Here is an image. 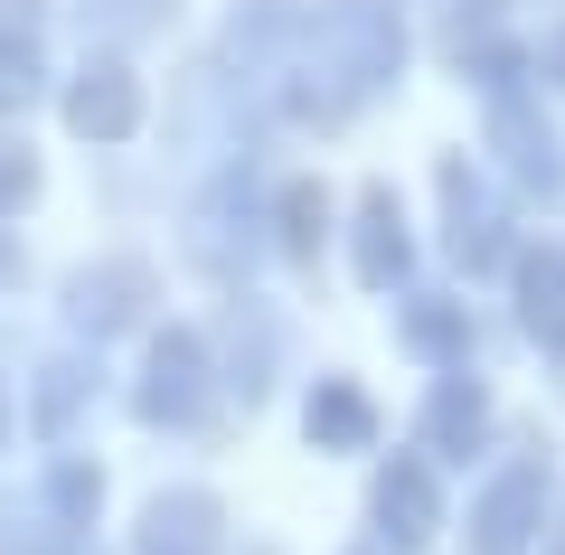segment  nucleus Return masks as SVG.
<instances>
[{"label": "nucleus", "instance_id": "11", "mask_svg": "<svg viewBox=\"0 0 565 555\" xmlns=\"http://www.w3.org/2000/svg\"><path fill=\"white\" fill-rule=\"evenodd\" d=\"M161 555H199V509H180V527L161 517Z\"/></svg>", "mask_w": 565, "mask_h": 555}, {"label": "nucleus", "instance_id": "2", "mask_svg": "<svg viewBox=\"0 0 565 555\" xmlns=\"http://www.w3.org/2000/svg\"><path fill=\"white\" fill-rule=\"evenodd\" d=\"M546 527V471H500L481 490V509H471V555H519L527 536Z\"/></svg>", "mask_w": 565, "mask_h": 555}, {"label": "nucleus", "instance_id": "9", "mask_svg": "<svg viewBox=\"0 0 565 555\" xmlns=\"http://www.w3.org/2000/svg\"><path fill=\"white\" fill-rule=\"evenodd\" d=\"M311 434H321V442H340V452H359V442H367V405L349 396V386H330V396L311 405Z\"/></svg>", "mask_w": 565, "mask_h": 555}, {"label": "nucleus", "instance_id": "1", "mask_svg": "<svg viewBox=\"0 0 565 555\" xmlns=\"http://www.w3.org/2000/svg\"><path fill=\"white\" fill-rule=\"evenodd\" d=\"M330 47H340V95H377L396 76V20L377 0H330Z\"/></svg>", "mask_w": 565, "mask_h": 555}, {"label": "nucleus", "instance_id": "10", "mask_svg": "<svg viewBox=\"0 0 565 555\" xmlns=\"http://www.w3.org/2000/svg\"><path fill=\"white\" fill-rule=\"evenodd\" d=\"M405 330H415L424 349H462V311H452V301H415V320H405Z\"/></svg>", "mask_w": 565, "mask_h": 555}, {"label": "nucleus", "instance_id": "5", "mask_svg": "<svg viewBox=\"0 0 565 555\" xmlns=\"http://www.w3.org/2000/svg\"><path fill=\"white\" fill-rule=\"evenodd\" d=\"M490 141L509 151V170H519L527 189H546V179H556V141H546V122L527 114L519 85H509V95H490Z\"/></svg>", "mask_w": 565, "mask_h": 555}, {"label": "nucleus", "instance_id": "12", "mask_svg": "<svg viewBox=\"0 0 565 555\" xmlns=\"http://www.w3.org/2000/svg\"><path fill=\"white\" fill-rule=\"evenodd\" d=\"M537 66H546V76H556V85H565V29H556V39H546V57H537Z\"/></svg>", "mask_w": 565, "mask_h": 555}, {"label": "nucleus", "instance_id": "7", "mask_svg": "<svg viewBox=\"0 0 565 555\" xmlns=\"http://www.w3.org/2000/svg\"><path fill=\"white\" fill-rule=\"evenodd\" d=\"M377 527L396 536V546H424V536H434V480H424V461H396V471L377 480Z\"/></svg>", "mask_w": 565, "mask_h": 555}, {"label": "nucleus", "instance_id": "6", "mask_svg": "<svg viewBox=\"0 0 565 555\" xmlns=\"http://www.w3.org/2000/svg\"><path fill=\"white\" fill-rule=\"evenodd\" d=\"M424 434H434V452H444V461H471V452H481V434H490L481 386H471V377H444V386H434V415H424Z\"/></svg>", "mask_w": 565, "mask_h": 555}, {"label": "nucleus", "instance_id": "3", "mask_svg": "<svg viewBox=\"0 0 565 555\" xmlns=\"http://www.w3.org/2000/svg\"><path fill=\"white\" fill-rule=\"evenodd\" d=\"M444 207H452V255H462L471 274L509 255V226H500V189H490V179H471V170H444Z\"/></svg>", "mask_w": 565, "mask_h": 555}, {"label": "nucleus", "instance_id": "8", "mask_svg": "<svg viewBox=\"0 0 565 555\" xmlns=\"http://www.w3.org/2000/svg\"><path fill=\"white\" fill-rule=\"evenodd\" d=\"M359 274H367V282H396V274H405V217H396V199H367V226H359Z\"/></svg>", "mask_w": 565, "mask_h": 555}, {"label": "nucleus", "instance_id": "4", "mask_svg": "<svg viewBox=\"0 0 565 555\" xmlns=\"http://www.w3.org/2000/svg\"><path fill=\"white\" fill-rule=\"evenodd\" d=\"M519 330L565 357V255H519Z\"/></svg>", "mask_w": 565, "mask_h": 555}]
</instances>
